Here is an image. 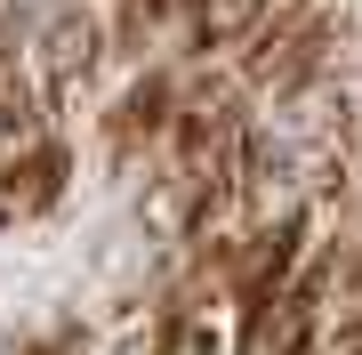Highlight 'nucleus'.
Here are the masks:
<instances>
[{"label":"nucleus","mask_w":362,"mask_h":355,"mask_svg":"<svg viewBox=\"0 0 362 355\" xmlns=\"http://www.w3.org/2000/svg\"><path fill=\"white\" fill-rule=\"evenodd\" d=\"M40 65H49V89H73V81L97 65V16L65 9V16L49 25V40H40Z\"/></svg>","instance_id":"nucleus-4"},{"label":"nucleus","mask_w":362,"mask_h":355,"mask_svg":"<svg viewBox=\"0 0 362 355\" xmlns=\"http://www.w3.org/2000/svg\"><path fill=\"white\" fill-rule=\"evenodd\" d=\"M177 16V0H121V16H113V49L121 57H145L161 40V25Z\"/></svg>","instance_id":"nucleus-6"},{"label":"nucleus","mask_w":362,"mask_h":355,"mask_svg":"<svg viewBox=\"0 0 362 355\" xmlns=\"http://www.w3.org/2000/svg\"><path fill=\"white\" fill-rule=\"evenodd\" d=\"M177 339H185V307H161V315H153V331H137L121 355H177Z\"/></svg>","instance_id":"nucleus-7"},{"label":"nucleus","mask_w":362,"mask_h":355,"mask_svg":"<svg viewBox=\"0 0 362 355\" xmlns=\"http://www.w3.org/2000/svg\"><path fill=\"white\" fill-rule=\"evenodd\" d=\"M33 137H40V89L25 73H0V154H16Z\"/></svg>","instance_id":"nucleus-5"},{"label":"nucleus","mask_w":362,"mask_h":355,"mask_svg":"<svg viewBox=\"0 0 362 355\" xmlns=\"http://www.w3.org/2000/svg\"><path fill=\"white\" fill-rule=\"evenodd\" d=\"M57 194H65V145L57 137H33L16 154H0V226L40 218Z\"/></svg>","instance_id":"nucleus-1"},{"label":"nucleus","mask_w":362,"mask_h":355,"mask_svg":"<svg viewBox=\"0 0 362 355\" xmlns=\"http://www.w3.org/2000/svg\"><path fill=\"white\" fill-rule=\"evenodd\" d=\"M169 121H177V89H169V73H145V81H129V97L113 106L105 137H113V154H121V162H137V145L169 137Z\"/></svg>","instance_id":"nucleus-2"},{"label":"nucleus","mask_w":362,"mask_h":355,"mask_svg":"<svg viewBox=\"0 0 362 355\" xmlns=\"http://www.w3.org/2000/svg\"><path fill=\"white\" fill-rule=\"evenodd\" d=\"M274 0H185V49L209 57V49H242L250 33L266 25Z\"/></svg>","instance_id":"nucleus-3"}]
</instances>
